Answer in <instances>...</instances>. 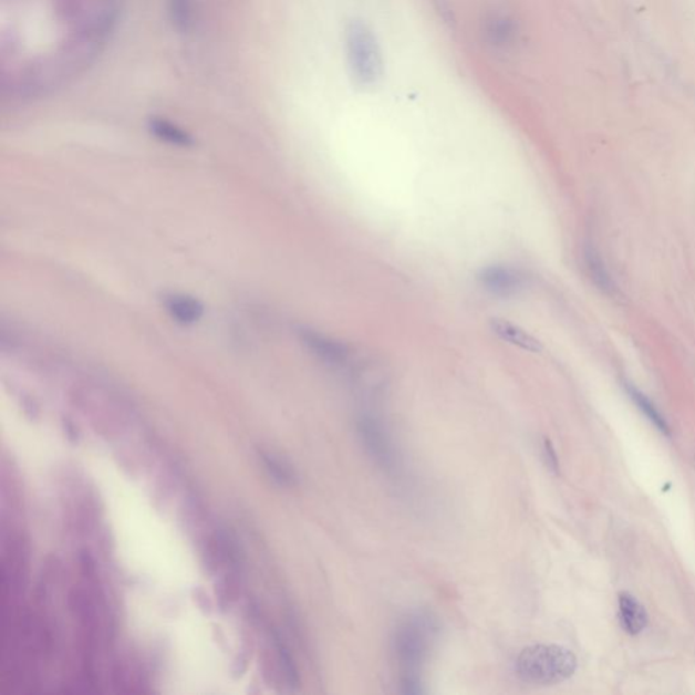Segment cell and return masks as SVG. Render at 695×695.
<instances>
[{
  "label": "cell",
  "mask_w": 695,
  "mask_h": 695,
  "mask_svg": "<svg viewBox=\"0 0 695 695\" xmlns=\"http://www.w3.org/2000/svg\"><path fill=\"white\" fill-rule=\"evenodd\" d=\"M439 634V623L428 611H415L395 629L393 650L400 666L401 691L424 693L422 670Z\"/></svg>",
  "instance_id": "cell-1"
},
{
  "label": "cell",
  "mask_w": 695,
  "mask_h": 695,
  "mask_svg": "<svg viewBox=\"0 0 695 695\" xmlns=\"http://www.w3.org/2000/svg\"><path fill=\"white\" fill-rule=\"evenodd\" d=\"M578 657L572 651L556 644L527 646L515 661V674L521 682L535 686H551L572 678Z\"/></svg>",
  "instance_id": "cell-2"
},
{
  "label": "cell",
  "mask_w": 695,
  "mask_h": 695,
  "mask_svg": "<svg viewBox=\"0 0 695 695\" xmlns=\"http://www.w3.org/2000/svg\"><path fill=\"white\" fill-rule=\"evenodd\" d=\"M348 70L353 83L363 90L374 89L383 80V58L373 30L361 20H351L344 29Z\"/></svg>",
  "instance_id": "cell-3"
},
{
  "label": "cell",
  "mask_w": 695,
  "mask_h": 695,
  "mask_svg": "<svg viewBox=\"0 0 695 695\" xmlns=\"http://www.w3.org/2000/svg\"><path fill=\"white\" fill-rule=\"evenodd\" d=\"M356 431L365 452L374 463L388 473L397 469L398 457L385 423L373 413H362L356 418Z\"/></svg>",
  "instance_id": "cell-4"
},
{
  "label": "cell",
  "mask_w": 695,
  "mask_h": 695,
  "mask_svg": "<svg viewBox=\"0 0 695 695\" xmlns=\"http://www.w3.org/2000/svg\"><path fill=\"white\" fill-rule=\"evenodd\" d=\"M485 41L494 50L509 52L515 50L520 41V25L518 18L511 11L495 8L488 11L483 22Z\"/></svg>",
  "instance_id": "cell-5"
},
{
  "label": "cell",
  "mask_w": 695,
  "mask_h": 695,
  "mask_svg": "<svg viewBox=\"0 0 695 695\" xmlns=\"http://www.w3.org/2000/svg\"><path fill=\"white\" fill-rule=\"evenodd\" d=\"M299 335H301L304 346L329 367L345 369L350 365L348 363L351 362L352 352L343 341L313 331V329H301Z\"/></svg>",
  "instance_id": "cell-6"
},
{
  "label": "cell",
  "mask_w": 695,
  "mask_h": 695,
  "mask_svg": "<svg viewBox=\"0 0 695 695\" xmlns=\"http://www.w3.org/2000/svg\"><path fill=\"white\" fill-rule=\"evenodd\" d=\"M478 281L485 291L500 298L517 295L527 287L526 274L520 269L502 266V263L481 269Z\"/></svg>",
  "instance_id": "cell-7"
},
{
  "label": "cell",
  "mask_w": 695,
  "mask_h": 695,
  "mask_svg": "<svg viewBox=\"0 0 695 695\" xmlns=\"http://www.w3.org/2000/svg\"><path fill=\"white\" fill-rule=\"evenodd\" d=\"M164 305L167 314L184 326L195 325L206 313L199 299L187 295V293H167L164 298Z\"/></svg>",
  "instance_id": "cell-8"
},
{
  "label": "cell",
  "mask_w": 695,
  "mask_h": 695,
  "mask_svg": "<svg viewBox=\"0 0 695 695\" xmlns=\"http://www.w3.org/2000/svg\"><path fill=\"white\" fill-rule=\"evenodd\" d=\"M620 622L627 634L637 636L649 625V613L636 598L629 592L619 597Z\"/></svg>",
  "instance_id": "cell-9"
},
{
  "label": "cell",
  "mask_w": 695,
  "mask_h": 695,
  "mask_svg": "<svg viewBox=\"0 0 695 695\" xmlns=\"http://www.w3.org/2000/svg\"><path fill=\"white\" fill-rule=\"evenodd\" d=\"M584 263L592 283H594L603 293H606V295H616L619 290H616L613 276L610 274L601 253H599V250L592 243L585 245Z\"/></svg>",
  "instance_id": "cell-10"
},
{
  "label": "cell",
  "mask_w": 695,
  "mask_h": 695,
  "mask_svg": "<svg viewBox=\"0 0 695 695\" xmlns=\"http://www.w3.org/2000/svg\"><path fill=\"white\" fill-rule=\"evenodd\" d=\"M490 329L502 341L529 352H541L542 344L525 329L502 319L490 320Z\"/></svg>",
  "instance_id": "cell-11"
},
{
  "label": "cell",
  "mask_w": 695,
  "mask_h": 695,
  "mask_svg": "<svg viewBox=\"0 0 695 695\" xmlns=\"http://www.w3.org/2000/svg\"><path fill=\"white\" fill-rule=\"evenodd\" d=\"M625 388L629 397H631L639 409L644 413V416L649 418V421L655 425L662 434L668 436L671 434L668 423L666 422V418L663 417L662 413L658 412L655 404H653L643 392H640L636 386H633L632 383L626 382Z\"/></svg>",
  "instance_id": "cell-12"
},
{
  "label": "cell",
  "mask_w": 695,
  "mask_h": 695,
  "mask_svg": "<svg viewBox=\"0 0 695 695\" xmlns=\"http://www.w3.org/2000/svg\"><path fill=\"white\" fill-rule=\"evenodd\" d=\"M260 457L268 475L272 477L276 484L281 485V487H292V485H295V471H293L292 467L287 465L284 460L269 453H261Z\"/></svg>",
  "instance_id": "cell-13"
},
{
  "label": "cell",
  "mask_w": 695,
  "mask_h": 695,
  "mask_svg": "<svg viewBox=\"0 0 695 695\" xmlns=\"http://www.w3.org/2000/svg\"><path fill=\"white\" fill-rule=\"evenodd\" d=\"M152 131L158 139L169 143V145L179 147H188L191 145V139L187 132L174 127L173 124L164 122V120H155V122L152 123Z\"/></svg>",
  "instance_id": "cell-14"
},
{
  "label": "cell",
  "mask_w": 695,
  "mask_h": 695,
  "mask_svg": "<svg viewBox=\"0 0 695 695\" xmlns=\"http://www.w3.org/2000/svg\"><path fill=\"white\" fill-rule=\"evenodd\" d=\"M274 643L287 682H289L291 687H298L301 680H299L297 664L293 662L289 646L286 645L284 640L278 633L274 634Z\"/></svg>",
  "instance_id": "cell-15"
},
{
  "label": "cell",
  "mask_w": 695,
  "mask_h": 695,
  "mask_svg": "<svg viewBox=\"0 0 695 695\" xmlns=\"http://www.w3.org/2000/svg\"><path fill=\"white\" fill-rule=\"evenodd\" d=\"M543 458L550 470L559 471V458H557L556 449L549 439L543 440Z\"/></svg>",
  "instance_id": "cell-16"
},
{
  "label": "cell",
  "mask_w": 695,
  "mask_h": 695,
  "mask_svg": "<svg viewBox=\"0 0 695 695\" xmlns=\"http://www.w3.org/2000/svg\"><path fill=\"white\" fill-rule=\"evenodd\" d=\"M437 6V10L440 11L443 20L453 22V11L449 10L447 0H434Z\"/></svg>",
  "instance_id": "cell-17"
}]
</instances>
